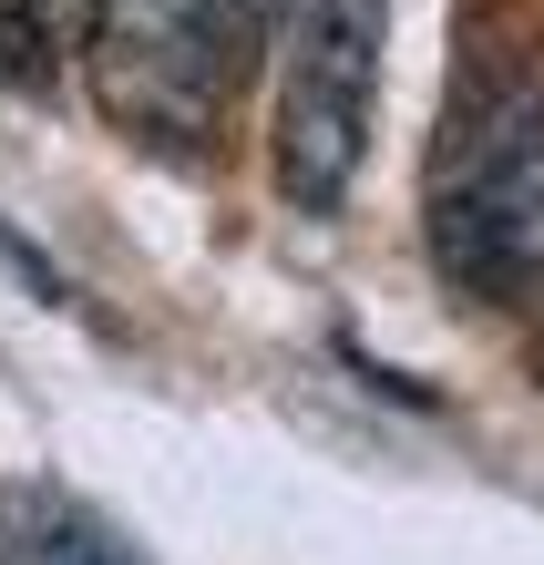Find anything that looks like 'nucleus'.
<instances>
[{
	"instance_id": "5",
	"label": "nucleus",
	"mask_w": 544,
	"mask_h": 565,
	"mask_svg": "<svg viewBox=\"0 0 544 565\" xmlns=\"http://www.w3.org/2000/svg\"><path fill=\"white\" fill-rule=\"evenodd\" d=\"M52 73H62L52 0H0V83H11V93H42Z\"/></svg>"
},
{
	"instance_id": "6",
	"label": "nucleus",
	"mask_w": 544,
	"mask_h": 565,
	"mask_svg": "<svg viewBox=\"0 0 544 565\" xmlns=\"http://www.w3.org/2000/svg\"><path fill=\"white\" fill-rule=\"evenodd\" d=\"M288 11H298V0H267V31H278V21H288Z\"/></svg>"
},
{
	"instance_id": "4",
	"label": "nucleus",
	"mask_w": 544,
	"mask_h": 565,
	"mask_svg": "<svg viewBox=\"0 0 544 565\" xmlns=\"http://www.w3.org/2000/svg\"><path fill=\"white\" fill-rule=\"evenodd\" d=\"M0 555H21V565H145L114 524H93L73 493H42V483L0 493Z\"/></svg>"
},
{
	"instance_id": "1",
	"label": "nucleus",
	"mask_w": 544,
	"mask_h": 565,
	"mask_svg": "<svg viewBox=\"0 0 544 565\" xmlns=\"http://www.w3.org/2000/svg\"><path fill=\"white\" fill-rule=\"evenodd\" d=\"M267 42V0H83V83L104 124L175 154L216 145Z\"/></svg>"
},
{
	"instance_id": "3",
	"label": "nucleus",
	"mask_w": 544,
	"mask_h": 565,
	"mask_svg": "<svg viewBox=\"0 0 544 565\" xmlns=\"http://www.w3.org/2000/svg\"><path fill=\"white\" fill-rule=\"evenodd\" d=\"M391 0H298L278 21V195L329 216L360 185L370 114H381Z\"/></svg>"
},
{
	"instance_id": "2",
	"label": "nucleus",
	"mask_w": 544,
	"mask_h": 565,
	"mask_svg": "<svg viewBox=\"0 0 544 565\" xmlns=\"http://www.w3.org/2000/svg\"><path fill=\"white\" fill-rule=\"evenodd\" d=\"M431 268L472 298L544 288V73H503L431 154Z\"/></svg>"
}]
</instances>
